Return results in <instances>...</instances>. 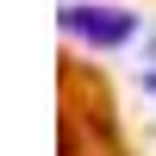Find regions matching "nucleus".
Wrapping results in <instances>:
<instances>
[{
	"mask_svg": "<svg viewBox=\"0 0 156 156\" xmlns=\"http://www.w3.org/2000/svg\"><path fill=\"white\" fill-rule=\"evenodd\" d=\"M56 25L75 37V44H87V50H125L137 37V12H125V6H87V0L62 6Z\"/></svg>",
	"mask_w": 156,
	"mask_h": 156,
	"instance_id": "obj_1",
	"label": "nucleus"
},
{
	"mask_svg": "<svg viewBox=\"0 0 156 156\" xmlns=\"http://www.w3.org/2000/svg\"><path fill=\"white\" fill-rule=\"evenodd\" d=\"M144 87H150V94H156V56H150V69H144Z\"/></svg>",
	"mask_w": 156,
	"mask_h": 156,
	"instance_id": "obj_2",
	"label": "nucleus"
}]
</instances>
